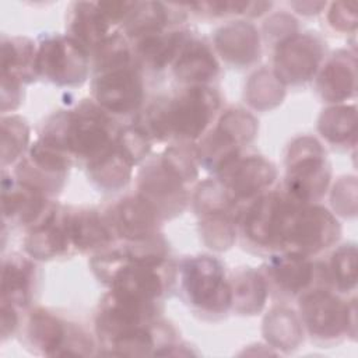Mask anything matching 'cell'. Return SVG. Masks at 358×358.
I'll list each match as a JSON object with an SVG mask.
<instances>
[{"mask_svg": "<svg viewBox=\"0 0 358 358\" xmlns=\"http://www.w3.org/2000/svg\"><path fill=\"white\" fill-rule=\"evenodd\" d=\"M71 161L66 150L39 136L18 161L15 179L49 197L63 187Z\"/></svg>", "mask_w": 358, "mask_h": 358, "instance_id": "11", "label": "cell"}, {"mask_svg": "<svg viewBox=\"0 0 358 358\" xmlns=\"http://www.w3.org/2000/svg\"><path fill=\"white\" fill-rule=\"evenodd\" d=\"M115 239L136 242L158 235L161 224L155 210L137 193L119 200L103 214Z\"/></svg>", "mask_w": 358, "mask_h": 358, "instance_id": "17", "label": "cell"}, {"mask_svg": "<svg viewBox=\"0 0 358 358\" xmlns=\"http://www.w3.org/2000/svg\"><path fill=\"white\" fill-rule=\"evenodd\" d=\"M340 232L337 218L327 208L315 203L295 201L285 222L280 252L312 257L333 246Z\"/></svg>", "mask_w": 358, "mask_h": 358, "instance_id": "5", "label": "cell"}, {"mask_svg": "<svg viewBox=\"0 0 358 358\" xmlns=\"http://www.w3.org/2000/svg\"><path fill=\"white\" fill-rule=\"evenodd\" d=\"M27 338L32 350L43 355H88L94 343L88 333L76 324L60 320L45 309L31 312Z\"/></svg>", "mask_w": 358, "mask_h": 358, "instance_id": "10", "label": "cell"}, {"mask_svg": "<svg viewBox=\"0 0 358 358\" xmlns=\"http://www.w3.org/2000/svg\"><path fill=\"white\" fill-rule=\"evenodd\" d=\"M214 42L221 57L236 67L249 66L260 56L259 32L250 22L234 21L221 27Z\"/></svg>", "mask_w": 358, "mask_h": 358, "instance_id": "22", "label": "cell"}, {"mask_svg": "<svg viewBox=\"0 0 358 358\" xmlns=\"http://www.w3.org/2000/svg\"><path fill=\"white\" fill-rule=\"evenodd\" d=\"M88 178L103 192H116L124 187L133 173V161L115 144L99 158L87 164Z\"/></svg>", "mask_w": 358, "mask_h": 358, "instance_id": "29", "label": "cell"}, {"mask_svg": "<svg viewBox=\"0 0 358 358\" xmlns=\"http://www.w3.org/2000/svg\"><path fill=\"white\" fill-rule=\"evenodd\" d=\"M232 292V306L242 315L259 313L267 299L268 287L262 274L249 267H243L229 280Z\"/></svg>", "mask_w": 358, "mask_h": 358, "instance_id": "30", "label": "cell"}, {"mask_svg": "<svg viewBox=\"0 0 358 358\" xmlns=\"http://www.w3.org/2000/svg\"><path fill=\"white\" fill-rule=\"evenodd\" d=\"M192 34L187 29H166L134 41L133 56L138 67L164 70L173 64Z\"/></svg>", "mask_w": 358, "mask_h": 358, "instance_id": "21", "label": "cell"}, {"mask_svg": "<svg viewBox=\"0 0 358 358\" xmlns=\"http://www.w3.org/2000/svg\"><path fill=\"white\" fill-rule=\"evenodd\" d=\"M220 70L213 49L200 39L190 36L173 63V74L186 87L207 85Z\"/></svg>", "mask_w": 358, "mask_h": 358, "instance_id": "24", "label": "cell"}, {"mask_svg": "<svg viewBox=\"0 0 358 358\" xmlns=\"http://www.w3.org/2000/svg\"><path fill=\"white\" fill-rule=\"evenodd\" d=\"M242 211H221L200 217V234L204 243L214 250H225L235 241Z\"/></svg>", "mask_w": 358, "mask_h": 358, "instance_id": "33", "label": "cell"}, {"mask_svg": "<svg viewBox=\"0 0 358 358\" xmlns=\"http://www.w3.org/2000/svg\"><path fill=\"white\" fill-rule=\"evenodd\" d=\"M38 48L25 36H3L1 39V77L21 84L38 78Z\"/></svg>", "mask_w": 358, "mask_h": 358, "instance_id": "28", "label": "cell"}, {"mask_svg": "<svg viewBox=\"0 0 358 358\" xmlns=\"http://www.w3.org/2000/svg\"><path fill=\"white\" fill-rule=\"evenodd\" d=\"M221 106L220 94L208 85L182 88L172 96L150 103L134 122L152 141L175 140L193 144L215 120Z\"/></svg>", "mask_w": 358, "mask_h": 358, "instance_id": "1", "label": "cell"}, {"mask_svg": "<svg viewBox=\"0 0 358 358\" xmlns=\"http://www.w3.org/2000/svg\"><path fill=\"white\" fill-rule=\"evenodd\" d=\"M151 143L152 140L136 123L120 127L116 137V144L133 161L134 165L147 158L151 150Z\"/></svg>", "mask_w": 358, "mask_h": 358, "instance_id": "37", "label": "cell"}, {"mask_svg": "<svg viewBox=\"0 0 358 358\" xmlns=\"http://www.w3.org/2000/svg\"><path fill=\"white\" fill-rule=\"evenodd\" d=\"M179 287L186 302L201 315L218 316L232 306V292L224 266L213 256L199 255L182 260Z\"/></svg>", "mask_w": 358, "mask_h": 358, "instance_id": "3", "label": "cell"}, {"mask_svg": "<svg viewBox=\"0 0 358 358\" xmlns=\"http://www.w3.org/2000/svg\"><path fill=\"white\" fill-rule=\"evenodd\" d=\"M264 337L277 348H296L302 337V323L287 308L273 309L264 319Z\"/></svg>", "mask_w": 358, "mask_h": 358, "instance_id": "32", "label": "cell"}, {"mask_svg": "<svg viewBox=\"0 0 358 358\" xmlns=\"http://www.w3.org/2000/svg\"><path fill=\"white\" fill-rule=\"evenodd\" d=\"M285 193L299 203L320 200L330 183V165L320 143L312 137H299L288 148L285 158Z\"/></svg>", "mask_w": 358, "mask_h": 358, "instance_id": "4", "label": "cell"}, {"mask_svg": "<svg viewBox=\"0 0 358 358\" xmlns=\"http://www.w3.org/2000/svg\"><path fill=\"white\" fill-rule=\"evenodd\" d=\"M25 252L38 260H50L74 252L69 229V208L55 204L45 218L28 229Z\"/></svg>", "mask_w": 358, "mask_h": 358, "instance_id": "18", "label": "cell"}, {"mask_svg": "<svg viewBox=\"0 0 358 358\" xmlns=\"http://www.w3.org/2000/svg\"><path fill=\"white\" fill-rule=\"evenodd\" d=\"M29 143V127L21 116L1 117V162L3 166L20 161Z\"/></svg>", "mask_w": 358, "mask_h": 358, "instance_id": "35", "label": "cell"}, {"mask_svg": "<svg viewBox=\"0 0 358 358\" xmlns=\"http://www.w3.org/2000/svg\"><path fill=\"white\" fill-rule=\"evenodd\" d=\"M120 127L94 101H83L74 109L55 113L43 126L41 137L57 144L73 159L90 164L103 155L116 141Z\"/></svg>", "mask_w": 358, "mask_h": 358, "instance_id": "2", "label": "cell"}, {"mask_svg": "<svg viewBox=\"0 0 358 358\" xmlns=\"http://www.w3.org/2000/svg\"><path fill=\"white\" fill-rule=\"evenodd\" d=\"M257 133L256 119L243 109H229L221 115L196 145L199 164L207 171L218 173L242 152Z\"/></svg>", "mask_w": 358, "mask_h": 358, "instance_id": "6", "label": "cell"}, {"mask_svg": "<svg viewBox=\"0 0 358 358\" xmlns=\"http://www.w3.org/2000/svg\"><path fill=\"white\" fill-rule=\"evenodd\" d=\"M69 11L66 35L78 43L90 57L106 38L116 32L98 3L78 1Z\"/></svg>", "mask_w": 358, "mask_h": 358, "instance_id": "20", "label": "cell"}, {"mask_svg": "<svg viewBox=\"0 0 358 358\" xmlns=\"http://www.w3.org/2000/svg\"><path fill=\"white\" fill-rule=\"evenodd\" d=\"M137 194L155 210L161 220L180 214L189 200L187 185L164 164L161 157L141 168Z\"/></svg>", "mask_w": 358, "mask_h": 358, "instance_id": "14", "label": "cell"}, {"mask_svg": "<svg viewBox=\"0 0 358 358\" xmlns=\"http://www.w3.org/2000/svg\"><path fill=\"white\" fill-rule=\"evenodd\" d=\"M320 96L333 103L344 102L355 94V56L338 50L323 66L317 77Z\"/></svg>", "mask_w": 358, "mask_h": 358, "instance_id": "25", "label": "cell"}, {"mask_svg": "<svg viewBox=\"0 0 358 358\" xmlns=\"http://www.w3.org/2000/svg\"><path fill=\"white\" fill-rule=\"evenodd\" d=\"M182 13L172 4L159 1H133V7L123 24V35L129 39H138L147 35L169 29Z\"/></svg>", "mask_w": 358, "mask_h": 358, "instance_id": "27", "label": "cell"}, {"mask_svg": "<svg viewBox=\"0 0 358 358\" xmlns=\"http://www.w3.org/2000/svg\"><path fill=\"white\" fill-rule=\"evenodd\" d=\"M21 83L1 77V110H14L21 103Z\"/></svg>", "mask_w": 358, "mask_h": 358, "instance_id": "39", "label": "cell"}, {"mask_svg": "<svg viewBox=\"0 0 358 358\" xmlns=\"http://www.w3.org/2000/svg\"><path fill=\"white\" fill-rule=\"evenodd\" d=\"M90 55L67 35L45 38L38 46V76L57 85H80L90 71Z\"/></svg>", "mask_w": 358, "mask_h": 358, "instance_id": "12", "label": "cell"}, {"mask_svg": "<svg viewBox=\"0 0 358 358\" xmlns=\"http://www.w3.org/2000/svg\"><path fill=\"white\" fill-rule=\"evenodd\" d=\"M69 229L76 252L98 253L115 242L105 215L92 208H69Z\"/></svg>", "mask_w": 358, "mask_h": 358, "instance_id": "23", "label": "cell"}, {"mask_svg": "<svg viewBox=\"0 0 358 358\" xmlns=\"http://www.w3.org/2000/svg\"><path fill=\"white\" fill-rule=\"evenodd\" d=\"M295 200L285 192L270 190L242 210L239 227L243 239L257 250L280 252L288 214Z\"/></svg>", "mask_w": 358, "mask_h": 358, "instance_id": "8", "label": "cell"}, {"mask_svg": "<svg viewBox=\"0 0 358 358\" xmlns=\"http://www.w3.org/2000/svg\"><path fill=\"white\" fill-rule=\"evenodd\" d=\"M217 175V180L242 206L271 190L275 179V166L262 155H239Z\"/></svg>", "mask_w": 358, "mask_h": 358, "instance_id": "15", "label": "cell"}, {"mask_svg": "<svg viewBox=\"0 0 358 358\" xmlns=\"http://www.w3.org/2000/svg\"><path fill=\"white\" fill-rule=\"evenodd\" d=\"M249 84L262 90L256 92H248L249 102L255 108H273L274 105L281 102L284 96L282 83L275 77L274 73H267L266 70H262L252 77Z\"/></svg>", "mask_w": 358, "mask_h": 358, "instance_id": "36", "label": "cell"}, {"mask_svg": "<svg viewBox=\"0 0 358 358\" xmlns=\"http://www.w3.org/2000/svg\"><path fill=\"white\" fill-rule=\"evenodd\" d=\"M317 130L322 137L333 145H354L357 134L355 106L334 105L327 108L319 117Z\"/></svg>", "mask_w": 358, "mask_h": 358, "instance_id": "31", "label": "cell"}, {"mask_svg": "<svg viewBox=\"0 0 358 358\" xmlns=\"http://www.w3.org/2000/svg\"><path fill=\"white\" fill-rule=\"evenodd\" d=\"M329 22L337 31H354L357 27V3H333Z\"/></svg>", "mask_w": 358, "mask_h": 358, "instance_id": "38", "label": "cell"}, {"mask_svg": "<svg viewBox=\"0 0 358 358\" xmlns=\"http://www.w3.org/2000/svg\"><path fill=\"white\" fill-rule=\"evenodd\" d=\"M92 96L112 116L137 112L144 101V81L137 63L96 73Z\"/></svg>", "mask_w": 358, "mask_h": 358, "instance_id": "13", "label": "cell"}, {"mask_svg": "<svg viewBox=\"0 0 358 358\" xmlns=\"http://www.w3.org/2000/svg\"><path fill=\"white\" fill-rule=\"evenodd\" d=\"M323 42L312 34H295L277 43L274 74L282 84L310 80L323 60Z\"/></svg>", "mask_w": 358, "mask_h": 358, "instance_id": "16", "label": "cell"}, {"mask_svg": "<svg viewBox=\"0 0 358 358\" xmlns=\"http://www.w3.org/2000/svg\"><path fill=\"white\" fill-rule=\"evenodd\" d=\"M262 274L267 282L268 292L273 291L285 298H299L313 288L331 289L326 264L292 252L273 255L264 264Z\"/></svg>", "mask_w": 358, "mask_h": 358, "instance_id": "9", "label": "cell"}, {"mask_svg": "<svg viewBox=\"0 0 358 358\" xmlns=\"http://www.w3.org/2000/svg\"><path fill=\"white\" fill-rule=\"evenodd\" d=\"M327 267L331 288L338 292H350L357 285V248L354 243L338 246Z\"/></svg>", "mask_w": 358, "mask_h": 358, "instance_id": "34", "label": "cell"}, {"mask_svg": "<svg viewBox=\"0 0 358 358\" xmlns=\"http://www.w3.org/2000/svg\"><path fill=\"white\" fill-rule=\"evenodd\" d=\"M20 316H18V308H15L11 303L1 302V337L6 340L8 336H11L15 329L18 327Z\"/></svg>", "mask_w": 358, "mask_h": 358, "instance_id": "40", "label": "cell"}, {"mask_svg": "<svg viewBox=\"0 0 358 358\" xmlns=\"http://www.w3.org/2000/svg\"><path fill=\"white\" fill-rule=\"evenodd\" d=\"M301 323L309 336L334 343L355 334V301H341L330 288H313L299 296Z\"/></svg>", "mask_w": 358, "mask_h": 358, "instance_id": "7", "label": "cell"}, {"mask_svg": "<svg viewBox=\"0 0 358 358\" xmlns=\"http://www.w3.org/2000/svg\"><path fill=\"white\" fill-rule=\"evenodd\" d=\"M36 280L35 264L25 256L13 253L3 262L1 302L18 309L27 308L34 296Z\"/></svg>", "mask_w": 358, "mask_h": 358, "instance_id": "26", "label": "cell"}, {"mask_svg": "<svg viewBox=\"0 0 358 358\" xmlns=\"http://www.w3.org/2000/svg\"><path fill=\"white\" fill-rule=\"evenodd\" d=\"M1 200L4 222L10 221L28 229L39 224L53 206L46 194L18 179L8 178L6 172L1 180Z\"/></svg>", "mask_w": 358, "mask_h": 358, "instance_id": "19", "label": "cell"}]
</instances>
